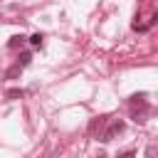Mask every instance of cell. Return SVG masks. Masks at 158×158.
<instances>
[{"label":"cell","mask_w":158,"mask_h":158,"mask_svg":"<svg viewBox=\"0 0 158 158\" xmlns=\"http://www.w3.org/2000/svg\"><path fill=\"white\" fill-rule=\"evenodd\" d=\"M128 104H131V118H133L136 123H143L146 116H148V111H151V106H148V101H146V91L133 94V96L128 99Z\"/></svg>","instance_id":"obj_1"},{"label":"cell","mask_w":158,"mask_h":158,"mask_svg":"<svg viewBox=\"0 0 158 158\" xmlns=\"http://www.w3.org/2000/svg\"><path fill=\"white\" fill-rule=\"evenodd\" d=\"M106 123H109V126H106V128L101 131V136H99V141H101V143L114 141V138H116L118 133H123V128H126V123H123L121 118H109Z\"/></svg>","instance_id":"obj_2"},{"label":"cell","mask_w":158,"mask_h":158,"mask_svg":"<svg viewBox=\"0 0 158 158\" xmlns=\"http://www.w3.org/2000/svg\"><path fill=\"white\" fill-rule=\"evenodd\" d=\"M106 121H109V116H96V118H91V123H89V133L96 136V131H101V128L106 126Z\"/></svg>","instance_id":"obj_3"},{"label":"cell","mask_w":158,"mask_h":158,"mask_svg":"<svg viewBox=\"0 0 158 158\" xmlns=\"http://www.w3.org/2000/svg\"><path fill=\"white\" fill-rule=\"evenodd\" d=\"M25 40H27L25 35H12V37H10V42H7V47H10V49H17V47H22V44H25Z\"/></svg>","instance_id":"obj_4"},{"label":"cell","mask_w":158,"mask_h":158,"mask_svg":"<svg viewBox=\"0 0 158 158\" xmlns=\"http://www.w3.org/2000/svg\"><path fill=\"white\" fill-rule=\"evenodd\" d=\"M30 62H32V54H30V52H20V57H17V64H20L22 69H25V67H27Z\"/></svg>","instance_id":"obj_5"},{"label":"cell","mask_w":158,"mask_h":158,"mask_svg":"<svg viewBox=\"0 0 158 158\" xmlns=\"http://www.w3.org/2000/svg\"><path fill=\"white\" fill-rule=\"evenodd\" d=\"M42 40H44V37H42V35H40V32H35V35H32V37H30V40H27V42H30V44H32V47H42Z\"/></svg>","instance_id":"obj_6"},{"label":"cell","mask_w":158,"mask_h":158,"mask_svg":"<svg viewBox=\"0 0 158 158\" xmlns=\"http://www.w3.org/2000/svg\"><path fill=\"white\" fill-rule=\"evenodd\" d=\"M7 99H22L25 96V91L22 89H7V94H5Z\"/></svg>","instance_id":"obj_7"},{"label":"cell","mask_w":158,"mask_h":158,"mask_svg":"<svg viewBox=\"0 0 158 158\" xmlns=\"http://www.w3.org/2000/svg\"><path fill=\"white\" fill-rule=\"evenodd\" d=\"M20 72H22V67H20V64H15V67H10V69H7V74H5V77H7V79H15Z\"/></svg>","instance_id":"obj_8"},{"label":"cell","mask_w":158,"mask_h":158,"mask_svg":"<svg viewBox=\"0 0 158 158\" xmlns=\"http://www.w3.org/2000/svg\"><path fill=\"white\" fill-rule=\"evenodd\" d=\"M116 158H136V151H126V153H121V156H116Z\"/></svg>","instance_id":"obj_9"}]
</instances>
